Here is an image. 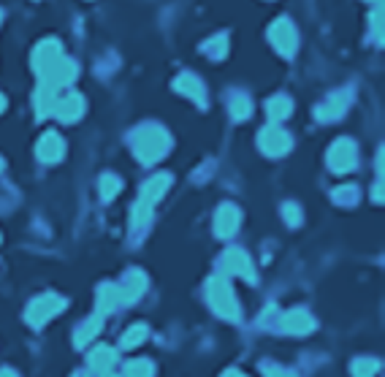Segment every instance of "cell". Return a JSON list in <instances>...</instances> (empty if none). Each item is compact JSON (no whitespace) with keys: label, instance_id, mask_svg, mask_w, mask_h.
Returning <instances> with one entry per match:
<instances>
[{"label":"cell","instance_id":"cell-6","mask_svg":"<svg viewBox=\"0 0 385 377\" xmlns=\"http://www.w3.org/2000/svg\"><path fill=\"white\" fill-rule=\"evenodd\" d=\"M269 41L272 46L277 49L279 55H285V58H291L293 52H296V46H298V35H296V28H293L291 19H277L272 28H269Z\"/></svg>","mask_w":385,"mask_h":377},{"label":"cell","instance_id":"cell-15","mask_svg":"<svg viewBox=\"0 0 385 377\" xmlns=\"http://www.w3.org/2000/svg\"><path fill=\"white\" fill-rule=\"evenodd\" d=\"M35 152H38V158H41L44 163H57L62 155H65V141L60 138V133L49 131V133H44V136H41V141H38Z\"/></svg>","mask_w":385,"mask_h":377},{"label":"cell","instance_id":"cell-12","mask_svg":"<svg viewBox=\"0 0 385 377\" xmlns=\"http://www.w3.org/2000/svg\"><path fill=\"white\" fill-rule=\"evenodd\" d=\"M279 326H282V332L285 334H293V337H304L315 329V317L309 315L307 310H291V312H285L282 320H279Z\"/></svg>","mask_w":385,"mask_h":377},{"label":"cell","instance_id":"cell-38","mask_svg":"<svg viewBox=\"0 0 385 377\" xmlns=\"http://www.w3.org/2000/svg\"><path fill=\"white\" fill-rule=\"evenodd\" d=\"M372 3H377V0H372Z\"/></svg>","mask_w":385,"mask_h":377},{"label":"cell","instance_id":"cell-7","mask_svg":"<svg viewBox=\"0 0 385 377\" xmlns=\"http://www.w3.org/2000/svg\"><path fill=\"white\" fill-rule=\"evenodd\" d=\"M291 136H288V131H282L279 125H269V128H263L261 136H258V147L261 152H266L269 158H279V155H285V152L291 150Z\"/></svg>","mask_w":385,"mask_h":377},{"label":"cell","instance_id":"cell-34","mask_svg":"<svg viewBox=\"0 0 385 377\" xmlns=\"http://www.w3.org/2000/svg\"><path fill=\"white\" fill-rule=\"evenodd\" d=\"M0 377H19L14 369H0Z\"/></svg>","mask_w":385,"mask_h":377},{"label":"cell","instance_id":"cell-33","mask_svg":"<svg viewBox=\"0 0 385 377\" xmlns=\"http://www.w3.org/2000/svg\"><path fill=\"white\" fill-rule=\"evenodd\" d=\"M223 377H247V375H245V372H239V369H228Z\"/></svg>","mask_w":385,"mask_h":377},{"label":"cell","instance_id":"cell-31","mask_svg":"<svg viewBox=\"0 0 385 377\" xmlns=\"http://www.w3.org/2000/svg\"><path fill=\"white\" fill-rule=\"evenodd\" d=\"M266 377H298V375H296V372H291V369L274 366V369H269V372H266Z\"/></svg>","mask_w":385,"mask_h":377},{"label":"cell","instance_id":"cell-14","mask_svg":"<svg viewBox=\"0 0 385 377\" xmlns=\"http://www.w3.org/2000/svg\"><path fill=\"white\" fill-rule=\"evenodd\" d=\"M147 290V274L139 272V269H130L125 274L123 285H120V293H123V304H133L139 302Z\"/></svg>","mask_w":385,"mask_h":377},{"label":"cell","instance_id":"cell-36","mask_svg":"<svg viewBox=\"0 0 385 377\" xmlns=\"http://www.w3.org/2000/svg\"><path fill=\"white\" fill-rule=\"evenodd\" d=\"M104 377H117V375H111V372H104Z\"/></svg>","mask_w":385,"mask_h":377},{"label":"cell","instance_id":"cell-16","mask_svg":"<svg viewBox=\"0 0 385 377\" xmlns=\"http://www.w3.org/2000/svg\"><path fill=\"white\" fill-rule=\"evenodd\" d=\"M347 111V95L345 92H334V95H328L323 104L318 106V120L320 122H334V120H339L342 114Z\"/></svg>","mask_w":385,"mask_h":377},{"label":"cell","instance_id":"cell-29","mask_svg":"<svg viewBox=\"0 0 385 377\" xmlns=\"http://www.w3.org/2000/svg\"><path fill=\"white\" fill-rule=\"evenodd\" d=\"M282 214H285V223H288V226H298V223H301V209H298L296 204H285V207H282Z\"/></svg>","mask_w":385,"mask_h":377},{"label":"cell","instance_id":"cell-10","mask_svg":"<svg viewBox=\"0 0 385 377\" xmlns=\"http://www.w3.org/2000/svg\"><path fill=\"white\" fill-rule=\"evenodd\" d=\"M239 223H242V212L233 204H223L215 214V234L220 239H228L239 231Z\"/></svg>","mask_w":385,"mask_h":377},{"label":"cell","instance_id":"cell-24","mask_svg":"<svg viewBox=\"0 0 385 377\" xmlns=\"http://www.w3.org/2000/svg\"><path fill=\"white\" fill-rule=\"evenodd\" d=\"M155 375V364L147 359H133V361L125 364V377H152Z\"/></svg>","mask_w":385,"mask_h":377},{"label":"cell","instance_id":"cell-26","mask_svg":"<svg viewBox=\"0 0 385 377\" xmlns=\"http://www.w3.org/2000/svg\"><path fill=\"white\" fill-rule=\"evenodd\" d=\"M250 98L247 95H233L231 98V117L233 120H247L250 117Z\"/></svg>","mask_w":385,"mask_h":377},{"label":"cell","instance_id":"cell-18","mask_svg":"<svg viewBox=\"0 0 385 377\" xmlns=\"http://www.w3.org/2000/svg\"><path fill=\"white\" fill-rule=\"evenodd\" d=\"M174 87H177V92H182V95H187L190 101H196L199 106L206 104V90H203V84H201V79H199L196 74H182V76H177Z\"/></svg>","mask_w":385,"mask_h":377},{"label":"cell","instance_id":"cell-19","mask_svg":"<svg viewBox=\"0 0 385 377\" xmlns=\"http://www.w3.org/2000/svg\"><path fill=\"white\" fill-rule=\"evenodd\" d=\"M87 364H90V369H95V372H108L114 364H117V353H114V347H108V345H101V347H95L93 353L87 356Z\"/></svg>","mask_w":385,"mask_h":377},{"label":"cell","instance_id":"cell-8","mask_svg":"<svg viewBox=\"0 0 385 377\" xmlns=\"http://www.w3.org/2000/svg\"><path fill=\"white\" fill-rule=\"evenodd\" d=\"M74 79H77V62L71 60V58H65V55L57 58V60L52 62L47 71L41 74V82L49 84V87H55V90H57V87H65V84H71Z\"/></svg>","mask_w":385,"mask_h":377},{"label":"cell","instance_id":"cell-11","mask_svg":"<svg viewBox=\"0 0 385 377\" xmlns=\"http://www.w3.org/2000/svg\"><path fill=\"white\" fill-rule=\"evenodd\" d=\"M62 58V46L60 41H55V38H47V41H41V44L33 49V71L41 76L47 71L52 62Z\"/></svg>","mask_w":385,"mask_h":377},{"label":"cell","instance_id":"cell-13","mask_svg":"<svg viewBox=\"0 0 385 377\" xmlns=\"http://www.w3.org/2000/svg\"><path fill=\"white\" fill-rule=\"evenodd\" d=\"M84 114V98L79 92H68L65 98H57L55 106V117L62 122H77Z\"/></svg>","mask_w":385,"mask_h":377},{"label":"cell","instance_id":"cell-3","mask_svg":"<svg viewBox=\"0 0 385 377\" xmlns=\"http://www.w3.org/2000/svg\"><path fill=\"white\" fill-rule=\"evenodd\" d=\"M206 299H209V307H212L220 317H225V320H239V302H236V296H233V290L225 277H212V280L206 283Z\"/></svg>","mask_w":385,"mask_h":377},{"label":"cell","instance_id":"cell-25","mask_svg":"<svg viewBox=\"0 0 385 377\" xmlns=\"http://www.w3.org/2000/svg\"><path fill=\"white\" fill-rule=\"evenodd\" d=\"M120 187H123L120 177H114V174H104L101 177V198L104 201H111V198L120 193Z\"/></svg>","mask_w":385,"mask_h":377},{"label":"cell","instance_id":"cell-37","mask_svg":"<svg viewBox=\"0 0 385 377\" xmlns=\"http://www.w3.org/2000/svg\"><path fill=\"white\" fill-rule=\"evenodd\" d=\"M0 171H3V160H0Z\"/></svg>","mask_w":385,"mask_h":377},{"label":"cell","instance_id":"cell-30","mask_svg":"<svg viewBox=\"0 0 385 377\" xmlns=\"http://www.w3.org/2000/svg\"><path fill=\"white\" fill-rule=\"evenodd\" d=\"M334 198L339 204H355V187H339L334 190Z\"/></svg>","mask_w":385,"mask_h":377},{"label":"cell","instance_id":"cell-32","mask_svg":"<svg viewBox=\"0 0 385 377\" xmlns=\"http://www.w3.org/2000/svg\"><path fill=\"white\" fill-rule=\"evenodd\" d=\"M372 28H374V33L380 35V9H374V11H372Z\"/></svg>","mask_w":385,"mask_h":377},{"label":"cell","instance_id":"cell-28","mask_svg":"<svg viewBox=\"0 0 385 377\" xmlns=\"http://www.w3.org/2000/svg\"><path fill=\"white\" fill-rule=\"evenodd\" d=\"M225 52H228V38H225V35H217V38H212V41L206 44V55L215 58V60H220Z\"/></svg>","mask_w":385,"mask_h":377},{"label":"cell","instance_id":"cell-21","mask_svg":"<svg viewBox=\"0 0 385 377\" xmlns=\"http://www.w3.org/2000/svg\"><path fill=\"white\" fill-rule=\"evenodd\" d=\"M101 329H104V315H98V312H95L93 317H87V320H84V323L79 326L77 339H74V342H77V347L90 345V342H93L95 337L101 334Z\"/></svg>","mask_w":385,"mask_h":377},{"label":"cell","instance_id":"cell-4","mask_svg":"<svg viewBox=\"0 0 385 377\" xmlns=\"http://www.w3.org/2000/svg\"><path fill=\"white\" fill-rule=\"evenodd\" d=\"M65 310V299L57 296V293H44V296H38V299H33L28 304V312H25V320L30 323L33 329H41V326H47L52 317L62 312Z\"/></svg>","mask_w":385,"mask_h":377},{"label":"cell","instance_id":"cell-35","mask_svg":"<svg viewBox=\"0 0 385 377\" xmlns=\"http://www.w3.org/2000/svg\"><path fill=\"white\" fill-rule=\"evenodd\" d=\"M3 109H6V98H3V95H0V111H3Z\"/></svg>","mask_w":385,"mask_h":377},{"label":"cell","instance_id":"cell-20","mask_svg":"<svg viewBox=\"0 0 385 377\" xmlns=\"http://www.w3.org/2000/svg\"><path fill=\"white\" fill-rule=\"evenodd\" d=\"M33 101H35L38 117H49V114H55V106H57V90L41 82V87L35 90V98H33Z\"/></svg>","mask_w":385,"mask_h":377},{"label":"cell","instance_id":"cell-23","mask_svg":"<svg viewBox=\"0 0 385 377\" xmlns=\"http://www.w3.org/2000/svg\"><path fill=\"white\" fill-rule=\"evenodd\" d=\"M144 339H147V326H144V323H136V326H130V329L123 334L120 345H123L125 350H133V347H139Z\"/></svg>","mask_w":385,"mask_h":377},{"label":"cell","instance_id":"cell-27","mask_svg":"<svg viewBox=\"0 0 385 377\" xmlns=\"http://www.w3.org/2000/svg\"><path fill=\"white\" fill-rule=\"evenodd\" d=\"M377 369H380V364L374 361V359H358V361H353V377H374Z\"/></svg>","mask_w":385,"mask_h":377},{"label":"cell","instance_id":"cell-1","mask_svg":"<svg viewBox=\"0 0 385 377\" xmlns=\"http://www.w3.org/2000/svg\"><path fill=\"white\" fill-rule=\"evenodd\" d=\"M171 147L169 133L160 125H141L133 133V152L141 163H157Z\"/></svg>","mask_w":385,"mask_h":377},{"label":"cell","instance_id":"cell-5","mask_svg":"<svg viewBox=\"0 0 385 377\" xmlns=\"http://www.w3.org/2000/svg\"><path fill=\"white\" fill-rule=\"evenodd\" d=\"M355 163H358V150H355V144L350 138H339L331 144V150H328V166L331 171H337V174H347V171H353Z\"/></svg>","mask_w":385,"mask_h":377},{"label":"cell","instance_id":"cell-22","mask_svg":"<svg viewBox=\"0 0 385 377\" xmlns=\"http://www.w3.org/2000/svg\"><path fill=\"white\" fill-rule=\"evenodd\" d=\"M291 111H293V101L288 95H274V98H269V104H266V114L274 122L288 120Z\"/></svg>","mask_w":385,"mask_h":377},{"label":"cell","instance_id":"cell-2","mask_svg":"<svg viewBox=\"0 0 385 377\" xmlns=\"http://www.w3.org/2000/svg\"><path fill=\"white\" fill-rule=\"evenodd\" d=\"M169 185H171L169 174H157V177H152V180L141 187V196L139 201H136V207H133V228H136V231H141V228L150 223L152 207L166 196Z\"/></svg>","mask_w":385,"mask_h":377},{"label":"cell","instance_id":"cell-9","mask_svg":"<svg viewBox=\"0 0 385 377\" xmlns=\"http://www.w3.org/2000/svg\"><path fill=\"white\" fill-rule=\"evenodd\" d=\"M223 269H225L228 274H236V277H245L247 283H252V280H255L252 261H250V256H247L245 250H239V247L225 250V256H223Z\"/></svg>","mask_w":385,"mask_h":377},{"label":"cell","instance_id":"cell-17","mask_svg":"<svg viewBox=\"0 0 385 377\" xmlns=\"http://www.w3.org/2000/svg\"><path fill=\"white\" fill-rule=\"evenodd\" d=\"M95 304H98V315H108V312H114V310L123 304L120 285H114V283L101 285L98 288V293H95Z\"/></svg>","mask_w":385,"mask_h":377}]
</instances>
